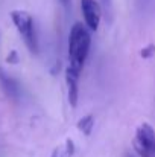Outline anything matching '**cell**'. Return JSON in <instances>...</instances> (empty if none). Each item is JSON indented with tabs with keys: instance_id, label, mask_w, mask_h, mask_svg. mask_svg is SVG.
I'll return each mask as SVG.
<instances>
[{
	"instance_id": "9c48e42d",
	"label": "cell",
	"mask_w": 155,
	"mask_h": 157,
	"mask_svg": "<svg viewBox=\"0 0 155 157\" xmlns=\"http://www.w3.org/2000/svg\"><path fill=\"white\" fill-rule=\"evenodd\" d=\"M125 157H135V156H132V154H129V153H128V154H125Z\"/></svg>"
},
{
	"instance_id": "277c9868",
	"label": "cell",
	"mask_w": 155,
	"mask_h": 157,
	"mask_svg": "<svg viewBox=\"0 0 155 157\" xmlns=\"http://www.w3.org/2000/svg\"><path fill=\"white\" fill-rule=\"evenodd\" d=\"M81 11L85 26L90 31H98L102 18V8L96 0H81Z\"/></svg>"
},
{
	"instance_id": "7a4b0ae2",
	"label": "cell",
	"mask_w": 155,
	"mask_h": 157,
	"mask_svg": "<svg viewBox=\"0 0 155 157\" xmlns=\"http://www.w3.org/2000/svg\"><path fill=\"white\" fill-rule=\"evenodd\" d=\"M11 20L14 26L17 28L24 46L31 53L38 52V35H37V28L32 15L26 11H12L11 12Z\"/></svg>"
},
{
	"instance_id": "8992f818",
	"label": "cell",
	"mask_w": 155,
	"mask_h": 157,
	"mask_svg": "<svg viewBox=\"0 0 155 157\" xmlns=\"http://www.w3.org/2000/svg\"><path fill=\"white\" fill-rule=\"evenodd\" d=\"M72 153H73V144H72V140H67V148H65V151L55 150L52 157H72Z\"/></svg>"
},
{
	"instance_id": "5b68a950",
	"label": "cell",
	"mask_w": 155,
	"mask_h": 157,
	"mask_svg": "<svg viewBox=\"0 0 155 157\" xmlns=\"http://www.w3.org/2000/svg\"><path fill=\"white\" fill-rule=\"evenodd\" d=\"M79 128H81L85 134H90V131H91V128H93V117H91V116H87V117L81 119V121H79Z\"/></svg>"
},
{
	"instance_id": "3957f363",
	"label": "cell",
	"mask_w": 155,
	"mask_h": 157,
	"mask_svg": "<svg viewBox=\"0 0 155 157\" xmlns=\"http://www.w3.org/2000/svg\"><path fill=\"white\" fill-rule=\"evenodd\" d=\"M134 147L140 157H155V130L149 124H142L137 128Z\"/></svg>"
},
{
	"instance_id": "6da1fadb",
	"label": "cell",
	"mask_w": 155,
	"mask_h": 157,
	"mask_svg": "<svg viewBox=\"0 0 155 157\" xmlns=\"http://www.w3.org/2000/svg\"><path fill=\"white\" fill-rule=\"evenodd\" d=\"M91 46V35L85 25L75 23L68 34V67L67 72H72L79 76L84 64L88 58Z\"/></svg>"
},
{
	"instance_id": "52a82bcc",
	"label": "cell",
	"mask_w": 155,
	"mask_h": 157,
	"mask_svg": "<svg viewBox=\"0 0 155 157\" xmlns=\"http://www.w3.org/2000/svg\"><path fill=\"white\" fill-rule=\"evenodd\" d=\"M59 2H61V5L65 6V8H68V6L72 5V0H59Z\"/></svg>"
},
{
	"instance_id": "ba28073f",
	"label": "cell",
	"mask_w": 155,
	"mask_h": 157,
	"mask_svg": "<svg viewBox=\"0 0 155 157\" xmlns=\"http://www.w3.org/2000/svg\"><path fill=\"white\" fill-rule=\"evenodd\" d=\"M102 2H103V5H105V6H108V8L111 6V0H102Z\"/></svg>"
}]
</instances>
